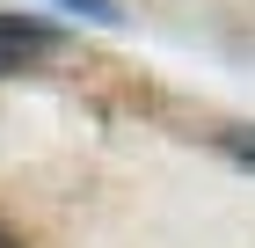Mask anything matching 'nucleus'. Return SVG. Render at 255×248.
<instances>
[{
    "mask_svg": "<svg viewBox=\"0 0 255 248\" xmlns=\"http://www.w3.org/2000/svg\"><path fill=\"white\" fill-rule=\"evenodd\" d=\"M59 7H73V15H95V22H117V0H59Z\"/></svg>",
    "mask_w": 255,
    "mask_h": 248,
    "instance_id": "obj_3",
    "label": "nucleus"
},
{
    "mask_svg": "<svg viewBox=\"0 0 255 248\" xmlns=\"http://www.w3.org/2000/svg\"><path fill=\"white\" fill-rule=\"evenodd\" d=\"M219 146L234 153L241 168H255V124H234V132H219Z\"/></svg>",
    "mask_w": 255,
    "mask_h": 248,
    "instance_id": "obj_2",
    "label": "nucleus"
},
{
    "mask_svg": "<svg viewBox=\"0 0 255 248\" xmlns=\"http://www.w3.org/2000/svg\"><path fill=\"white\" fill-rule=\"evenodd\" d=\"M51 44H59V37H51L37 15H0V73H22V66L44 58Z\"/></svg>",
    "mask_w": 255,
    "mask_h": 248,
    "instance_id": "obj_1",
    "label": "nucleus"
},
{
    "mask_svg": "<svg viewBox=\"0 0 255 248\" xmlns=\"http://www.w3.org/2000/svg\"><path fill=\"white\" fill-rule=\"evenodd\" d=\"M0 248H15V241H7V227H0Z\"/></svg>",
    "mask_w": 255,
    "mask_h": 248,
    "instance_id": "obj_4",
    "label": "nucleus"
}]
</instances>
